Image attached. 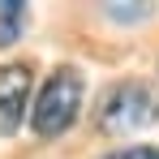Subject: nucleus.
I'll return each mask as SVG.
<instances>
[{
	"instance_id": "obj_1",
	"label": "nucleus",
	"mask_w": 159,
	"mask_h": 159,
	"mask_svg": "<svg viewBox=\"0 0 159 159\" xmlns=\"http://www.w3.org/2000/svg\"><path fill=\"white\" fill-rule=\"evenodd\" d=\"M78 107H82V78H78V69L60 65L52 78L39 86L34 107H30V125H34L39 138H60L78 120Z\"/></svg>"
},
{
	"instance_id": "obj_2",
	"label": "nucleus",
	"mask_w": 159,
	"mask_h": 159,
	"mask_svg": "<svg viewBox=\"0 0 159 159\" xmlns=\"http://www.w3.org/2000/svg\"><path fill=\"white\" fill-rule=\"evenodd\" d=\"M159 120V90L151 82H116L99 99V129L103 133H133Z\"/></svg>"
},
{
	"instance_id": "obj_3",
	"label": "nucleus",
	"mask_w": 159,
	"mask_h": 159,
	"mask_svg": "<svg viewBox=\"0 0 159 159\" xmlns=\"http://www.w3.org/2000/svg\"><path fill=\"white\" fill-rule=\"evenodd\" d=\"M30 65H0V138L22 125V112L30 103Z\"/></svg>"
},
{
	"instance_id": "obj_4",
	"label": "nucleus",
	"mask_w": 159,
	"mask_h": 159,
	"mask_svg": "<svg viewBox=\"0 0 159 159\" xmlns=\"http://www.w3.org/2000/svg\"><path fill=\"white\" fill-rule=\"evenodd\" d=\"M26 26V4L22 0H0V48L13 43Z\"/></svg>"
},
{
	"instance_id": "obj_5",
	"label": "nucleus",
	"mask_w": 159,
	"mask_h": 159,
	"mask_svg": "<svg viewBox=\"0 0 159 159\" xmlns=\"http://www.w3.org/2000/svg\"><path fill=\"white\" fill-rule=\"evenodd\" d=\"M107 159H159L155 146H129V151H116V155H107Z\"/></svg>"
}]
</instances>
